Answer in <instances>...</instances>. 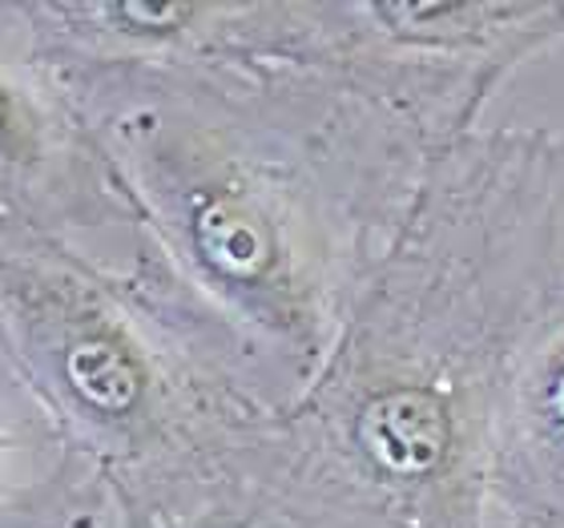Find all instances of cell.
Returning a JSON list of instances; mask_svg holds the SVG:
<instances>
[{
    "label": "cell",
    "instance_id": "2",
    "mask_svg": "<svg viewBox=\"0 0 564 528\" xmlns=\"http://www.w3.org/2000/svg\"><path fill=\"white\" fill-rule=\"evenodd\" d=\"M564 306V130L440 153L315 384L274 428L254 528H480L496 396Z\"/></svg>",
    "mask_w": 564,
    "mask_h": 528
},
{
    "label": "cell",
    "instance_id": "1",
    "mask_svg": "<svg viewBox=\"0 0 564 528\" xmlns=\"http://www.w3.org/2000/svg\"><path fill=\"white\" fill-rule=\"evenodd\" d=\"M45 61L133 214L138 299L271 416L315 384L440 153L496 101L359 45L339 0L311 57Z\"/></svg>",
    "mask_w": 564,
    "mask_h": 528
},
{
    "label": "cell",
    "instance_id": "4",
    "mask_svg": "<svg viewBox=\"0 0 564 528\" xmlns=\"http://www.w3.org/2000/svg\"><path fill=\"white\" fill-rule=\"evenodd\" d=\"M0 218L126 267L133 214L17 4H0Z\"/></svg>",
    "mask_w": 564,
    "mask_h": 528
},
{
    "label": "cell",
    "instance_id": "6",
    "mask_svg": "<svg viewBox=\"0 0 564 528\" xmlns=\"http://www.w3.org/2000/svg\"><path fill=\"white\" fill-rule=\"evenodd\" d=\"M0 528H121V517L94 472L45 448L33 476L0 488Z\"/></svg>",
    "mask_w": 564,
    "mask_h": 528
},
{
    "label": "cell",
    "instance_id": "5",
    "mask_svg": "<svg viewBox=\"0 0 564 528\" xmlns=\"http://www.w3.org/2000/svg\"><path fill=\"white\" fill-rule=\"evenodd\" d=\"M480 528H564V306L496 396L476 493Z\"/></svg>",
    "mask_w": 564,
    "mask_h": 528
},
{
    "label": "cell",
    "instance_id": "3",
    "mask_svg": "<svg viewBox=\"0 0 564 528\" xmlns=\"http://www.w3.org/2000/svg\"><path fill=\"white\" fill-rule=\"evenodd\" d=\"M0 371L121 528H254L279 416L202 364L126 270L0 218Z\"/></svg>",
    "mask_w": 564,
    "mask_h": 528
},
{
    "label": "cell",
    "instance_id": "7",
    "mask_svg": "<svg viewBox=\"0 0 564 528\" xmlns=\"http://www.w3.org/2000/svg\"><path fill=\"white\" fill-rule=\"evenodd\" d=\"M33 444H45L36 428H0V468H4L17 452H29Z\"/></svg>",
    "mask_w": 564,
    "mask_h": 528
}]
</instances>
